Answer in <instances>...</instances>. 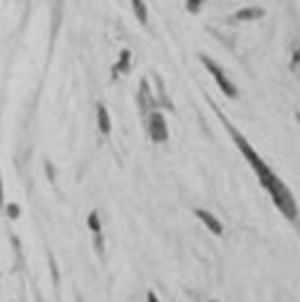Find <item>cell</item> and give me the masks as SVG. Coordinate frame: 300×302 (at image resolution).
<instances>
[{"mask_svg":"<svg viewBox=\"0 0 300 302\" xmlns=\"http://www.w3.org/2000/svg\"><path fill=\"white\" fill-rule=\"evenodd\" d=\"M214 110H216V115L221 117L223 124H225V129L230 131V136H232L235 145L239 148V152H242V155H244V157L249 159V164H251V169L256 171V176H258V181H260V185H263L265 190H270V187H272V183L277 181V176L272 174V169H270L268 164H265L263 159H260V155H258V152L251 148V143H249V141H246L244 136H242V133H239L237 129H235L232 124H230V122L225 120V115H223L221 110H218V108H214Z\"/></svg>","mask_w":300,"mask_h":302,"instance_id":"1","label":"cell"},{"mask_svg":"<svg viewBox=\"0 0 300 302\" xmlns=\"http://www.w3.org/2000/svg\"><path fill=\"white\" fill-rule=\"evenodd\" d=\"M268 192H270V197H272V202H275V206L282 211V216H286L288 220H295V218H298V204H295L293 194H291V190L286 187V183L277 178Z\"/></svg>","mask_w":300,"mask_h":302,"instance_id":"2","label":"cell"},{"mask_svg":"<svg viewBox=\"0 0 300 302\" xmlns=\"http://www.w3.org/2000/svg\"><path fill=\"white\" fill-rule=\"evenodd\" d=\"M199 61H202V66L207 68V71L211 73V75H214L216 85L221 87V91H223V94H225L227 98H237V96H239V89L232 85V82H230V80H227V75H225V73H223V68L218 66V63H216L214 59H209V56L199 54Z\"/></svg>","mask_w":300,"mask_h":302,"instance_id":"3","label":"cell"},{"mask_svg":"<svg viewBox=\"0 0 300 302\" xmlns=\"http://www.w3.org/2000/svg\"><path fill=\"white\" fill-rule=\"evenodd\" d=\"M143 120H146V129H148V136H150V141H155V143H164V141L169 139V129H166L164 115H162L157 108L150 110V113H148Z\"/></svg>","mask_w":300,"mask_h":302,"instance_id":"4","label":"cell"},{"mask_svg":"<svg viewBox=\"0 0 300 302\" xmlns=\"http://www.w3.org/2000/svg\"><path fill=\"white\" fill-rule=\"evenodd\" d=\"M157 108V101H155L153 91H150V85H148V80H143L141 87H139V110H141V115L146 117L150 110Z\"/></svg>","mask_w":300,"mask_h":302,"instance_id":"5","label":"cell"},{"mask_svg":"<svg viewBox=\"0 0 300 302\" xmlns=\"http://www.w3.org/2000/svg\"><path fill=\"white\" fill-rule=\"evenodd\" d=\"M195 216L202 220L204 225H207L209 230L214 232V234H218L221 237L223 234V225H221V220L214 216V213H209V211H204V209H195Z\"/></svg>","mask_w":300,"mask_h":302,"instance_id":"6","label":"cell"},{"mask_svg":"<svg viewBox=\"0 0 300 302\" xmlns=\"http://www.w3.org/2000/svg\"><path fill=\"white\" fill-rule=\"evenodd\" d=\"M131 54H129V49H122L120 52V61H117V66L113 68V78H117V75H129V71H131Z\"/></svg>","mask_w":300,"mask_h":302,"instance_id":"7","label":"cell"},{"mask_svg":"<svg viewBox=\"0 0 300 302\" xmlns=\"http://www.w3.org/2000/svg\"><path fill=\"white\" fill-rule=\"evenodd\" d=\"M263 10L260 7H244V10H239L237 14H235V19L237 21H256V19H263Z\"/></svg>","mask_w":300,"mask_h":302,"instance_id":"8","label":"cell"},{"mask_svg":"<svg viewBox=\"0 0 300 302\" xmlns=\"http://www.w3.org/2000/svg\"><path fill=\"white\" fill-rule=\"evenodd\" d=\"M96 113H98V129H101L104 133H111V117H108V110H106L104 106H98Z\"/></svg>","mask_w":300,"mask_h":302,"instance_id":"9","label":"cell"},{"mask_svg":"<svg viewBox=\"0 0 300 302\" xmlns=\"http://www.w3.org/2000/svg\"><path fill=\"white\" fill-rule=\"evenodd\" d=\"M131 7H134V14H136V19L141 21L143 26L148 24V10H146V3L143 0H131Z\"/></svg>","mask_w":300,"mask_h":302,"instance_id":"10","label":"cell"},{"mask_svg":"<svg viewBox=\"0 0 300 302\" xmlns=\"http://www.w3.org/2000/svg\"><path fill=\"white\" fill-rule=\"evenodd\" d=\"M155 85H157V94H159L157 103H159V106H164V108H169V110H174V103L169 101V96H166V91H164V85H162V80L155 78Z\"/></svg>","mask_w":300,"mask_h":302,"instance_id":"11","label":"cell"},{"mask_svg":"<svg viewBox=\"0 0 300 302\" xmlns=\"http://www.w3.org/2000/svg\"><path fill=\"white\" fill-rule=\"evenodd\" d=\"M209 0H185V10L192 14H197L199 10H202V5H207Z\"/></svg>","mask_w":300,"mask_h":302,"instance_id":"12","label":"cell"},{"mask_svg":"<svg viewBox=\"0 0 300 302\" xmlns=\"http://www.w3.org/2000/svg\"><path fill=\"white\" fill-rule=\"evenodd\" d=\"M89 227H92L94 234H96V232H101V225H98V216H96V213H92V216H89Z\"/></svg>","mask_w":300,"mask_h":302,"instance_id":"13","label":"cell"},{"mask_svg":"<svg viewBox=\"0 0 300 302\" xmlns=\"http://www.w3.org/2000/svg\"><path fill=\"white\" fill-rule=\"evenodd\" d=\"M300 66V45L295 47V52H293V68H298Z\"/></svg>","mask_w":300,"mask_h":302,"instance_id":"14","label":"cell"},{"mask_svg":"<svg viewBox=\"0 0 300 302\" xmlns=\"http://www.w3.org/2000/svg\"><path fill=\"white\" fill-rule=\"evenodd\" d=\"M148 302H159V300H157V295H155V293H148Z\"/></svg>","mask_w":300,"mask_h":302,"instance_id":"15","label":"cell"},{"mask_svg":"<svg viewBox=\"0 0 300 302\" xmlns=\"http://www.w3.org/2000/svg\"><path fill=\"white\" fill-rule=\"evenodd\" d=\"M295 120H298V122H300V113H295Z\"/></svg>","mask_w":300,"mask_h":302,"instance_id":"16","label":"cell"},{"mask_svg":"<svg viewBox=\"0 0 300 302\" xmlns=\"http://www.w3.org/2000/svg\"><path fill=\"white\" fill-rule=\"evenodd\" d=\"M209 302H218V300H209Z\"/></svg>","mask_w":300,"mask_h":302,"instance_id":"17","label":"cell"}]
</instances>
